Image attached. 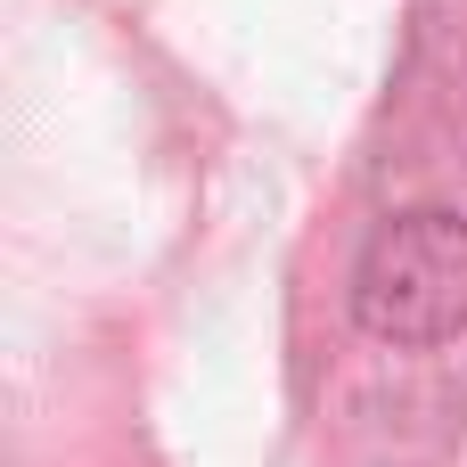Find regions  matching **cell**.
Returning a JSON list of instances; mask_svg holds the SVG:
<instances>
[{"mask_svg":"<svg viewBox=\"0 0 467 467\" xmlns=\"http://www.w3.org/2000/svg\"><path fill=\"white\" fill-rule=\"evenodd\" d=\"M353 312L386 345H443L467 328V222L460 213H394L361 271H353Z\"/></svg>","mask_w":467,"mask_h":467,"instance_id":"6da1fadb","label":"cell"}]
</instances>
